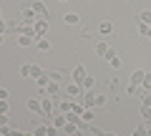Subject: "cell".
Here are the masks:
<instances>
[{
	"label": "cell",
	"instance_id": "52a82bcc",
	"mask_svg": "<svg viewBox=\"0 0 151 136\" xmlns=\"http://www.w3.org/2000/svg\"><path fill=\"white\" fill-rule=\"evenodd\" d=\"M50 124H53L55 129H63V126L68 124V119H65V114H53V119H50Z\"/></svg>",
	"mask_w": 151,
	"mask_h": 136
},
{
	"label": "cell",
	"instance_id": "30bf717a",
	"mask_svg": "<svg viewBox=\"0 0 151 136\" xmlns=\"http://www.w3.org/2000/svg\"><path fill=\"white\" fill-rule=\"evenodd\" d=\"M98 33H101V35H111V33H113V25H111V20H103L101 25H98Z\"/></svg>",
	"mask_w": 151,
	"mask_h": 136
},
{
	"label": "cell",
	"instance_id": "2e32d148",
	"mask_svg": "<svg viewBox=\"0 0 151 136\" xmlns=\"http://www.w3.org/2000/svg\"><path fill=\"white\" fill-rule=\"evenodd\" d=\"M108 50H111V48H108V43H98V45H96V53L101 55V58H106Z\"/></svg>",
	"mask_w": 151,
	"mask_h": 136
},
{
	"label": "cell",
	"instance_id": "e575fe53",
	"mask_svg": "<svg viewBox=\"0 0 151 136\" xmlns=\"http://www.w3.org/2000/svg\"><path fill=\"white\" fill-rule=\"evenodd\" d=\"M10 124V119H8V114H0V126H8Z\"/></svg>",
	"mask_w": 151,
	"mask_h": 136
},
{
	"label": "cell",
	"instance_id": "f546056e",
	"mask_svg": "<svg viewBox=\"0 0 151 136\" xmlns=\"http://www.w3.org/2000/svg\"><path fill=\"white\" fill-rule=\"evenodd\" d=\"M126 91H129L131 96H134V93H141L144 88H141V86H136V83H129V88H126Z\"/></svg>",
	"mask_w": 151,
	"mask_h": 136
},
{
	"label": "cell",
	"instance_id": "1f68e13d",
	"mask_svg": "<svg viewBox=\"0 0 151 136\" xmlns=\"http://www.w3.org/2000/svg\"><path fill=\"white\" fill-rule=\"evenodd\" d=\"M91 134H96V136H116V134H108V131H101V129H93V126H91Z\"/></svg>",
	"mask_w": 151,
	"mask_h": 136
},
{
	"label": "cell",
	"instance_id": "e0dca14e",
	"mask_svg": "<svg viewBox=\"0 0 151 136\" xmlns=\"http://www.w3.org/2000/svg\"><path fill=\"white\" fill-rule=\"evenodd\" d=\"M38 76H43V68L35 63H30V78H38Z\"/></svg>",
	"mask_w": 151,
	"mask_h": 136
},
{
	"label": "cell",
	"instance_id": "44dd1931",
	"mask_svg": "<svg viewBox=\"0 0 151 136\" xmlns=\"http://www.w3.org/2000/svg\"><path fill=\"white\" fill-rule=\"evenodd\" d=\"M93 83H96V81H93V76H86V78H83V83H81V86L86 88V91H91V88H93Z\"/></svg>",
	"mask_w": 151,
	"mask_h": 136
},
{
	"label": "cell",
	"instance_id": "7a4b0ae2",
	"mask_svg": "<svg viewBox=\"0 0 151 136\" xmlns=\"http://www.w3.org/2000/svg\"><path fill=\"white\" fill-rule=\"evenodd\" d=\"M33 33H35V40L38 38H45V33H48V20H43V18L35 20V23H33Z\"/></svg>",
	"mask_w": 151,
	"mask_h": 136
},
{
	"label": "cell",
	"instance_id": "8d00e7d4",
	"mask_svg": "<svg viewBox=\"0 0 151 136\" xmlns=\"http://www.w3.org/2000/svg\"><path fill=\"white\" fill-rule=\"evenodd\" d=\"M106 104V96H96V106H103Z\"/></svg>",
	"mask_w": 151,
	"mask_h": 136
},
{
	"label": "cell",
	"instance_id": "4316f807",
	"mask_svg": "<svg viewBox=\"0 0 151 136\" xmlns=\"http://www.w3.org/2000/svg\"><path fill=\"white\" fill-rule=\"evenodd\" d=\"M81 119H83V121H88V124H91V121H93V111H91V109H83Z\"/></svg>",
	"mask_w": 151,
	"mask_h": 136
},
{
	"label": "cell",
	"instance_id": "83f0119b",
	"mask_svg": "<svg viewBox=\"0 0 151 136\" xmlns=\"http://www.w3.org/2000/svg\"><path fill=\"white\" fill-rule=\"evenodd\" d=\"M139 20H141V23H149V25H151V10H144V13L139 15Z\"/></svg>",
	"mask_w": 151,
	"mask_h": 136
},
{
	"label": "cell",
	"instance_id": "d590c367",
	"mask_svg": "<svg viewBox=\"0 0 151 136\" xmlns=\"http://www.w3.org/2000/svg\"><path fill=\"white\" fill-rule=\"evenodd\" d=\"M8 96H10V93H8V88H0V101H8Z\"/></svg>",
	"mask_w": 151,
	"mask_h": 136
},
{
	"label": "cell",
	"instance_id": "7c38bea8",
	"mask_svg": "<svg viewBox=\"0 0 151 136\" xmlns=\"http://www.w3.org/2000/svg\"><path fill=\"white\" fill-rule=\"evenodd\" d=\"M65 25H78V23H81V18H78V13H65Z\"/></svg>",
	"mask_w": 151,
	"mask_h": 136
},
{
	"label": "cell",
	"instance_id": "74e56055",
	"mask_svg": "<svg viewBox=\"0 0 151 136\" xmlns=\"http://www.w3.org/2000/svg\"><path fill=\"white\" fill-rule=\"evenodd\" d=\"M55 134H58V129H55V126L50 124V126H48V136H55Z\"/></svg>",
	"mask_w": 151,
	"mask_h": 136
},
{
	"label": "cell",
	"instance_id": "5bb4252c",
	"mask_svg": "<svg viewBox=\"0 0 151 136\" xmlns=\"http://www.w3.org/2000/svg\"><path fill=\"white\" fill-rule=\"evenodd\" d=\"M33 35H18V45H23V48H28V45H33Z\"/></svg>",
	"mask_w": 151,
	"mask_h": 136
},
{
	"label": "cell",
	"instance_id": "cb8c5ba5",
	"mask_svg": "<svg viewBox=\"0 0 151 136\" xmlns=\"http://www.w3.org/2000/svg\"><path fill=\"white\" fill-rule=\"evenodd\" d=\"M108 63H111V68H121V58L119 55H111V58H106Z\"/></svg>",
	"mask_w": 151,
	"mask_h": 136
},
{
	"label": "cell",
	"instance_id": "f1b7e54d",
	"mask_svg": "<svg viewBox=\"0 0 151 136\" xmlns=\"http://www.w3.org/2000/svg\"><path fill=\"white\" fill-rule=\"evenodd\" d=\"M20 76H23V78H30V63L20 65Z\"/></svg>",
	"mask_w": 151,
	"mask_h": 136
},
{
	"label": "cell",
	"instance_id": "9c48e42d",
	"mask_svg": "<svg viewBox=\"0 0 151 136\" xmlns=\"http://www.w3.org/2000/svg\"><path fill=\"white\" fill-rule=\"evenodd\" d=\"M35 45H38V50H40V53H48V50H50V40H48V38H38Z\"/></svg>",
	"mask_w": 151,
	"mask_h": 136
},
{
	"label": "cell",
	"instance_id": "4dcf8cb0",
	"mask_svg": "<svg viewBox=\"0 0 151 136\" xmlns=\"http://www.w3.org/2000/svg\"><path fill=\"white\" fill-rule=\"evenodd\" d=\"M63 131H65V134H70V136H73L76 131H78V126H73V124H65V126H63Z\"/></svg>",
	"mask_w": 151,
	"mask_h": 136
},
{
	"label": "cell",
	"instance_id": "60d3db41",
	"mask_svg": "<svg viewBox=\"0 0 151 136\" xmlns=\"http://www.w3.org/2000/svg\"><path fill=\"white\" fill-rule=\"evenodd\" d=\"M60 3H65V0H60Z\"/></svg>",
	"mask_w": 151,
	"mask_h": 136
},
{
	"label": "cell",
	"instance_id": "ab89813d",
	"mask_svg": "<svg viewBox=\"0 0 151 136\" xmlns=\"http://www.w3.org/2000/svg\"><path fill=\"white\" fill-rule=\"evenodd\" d=\"M3 38H5V33H0V43H3Z\"/></svg>",
	"mask_w": 151,
	"mask_h": 136
},
{
	"label": "cell",
	"instance_id": "484cf974",
	"mask_svg": "<svg viewBox=\"0 0 151 136\" xmlns=\"http://www.w3.org/2000/svg\"><path fill=\"white\" fill-rule=\"evenodd\" d=\"M58 111H60V114H68V111H70V98L63 101V104H58Z\"/></svg>",
	"mask_w": 151,
	"mask_h": 136
},
{
	"label": "cell",
	"instance_id": "d6986e66",
	"mask_svg": "<svg viewBox=\"0 0 151 136\" xmlns=\"http://www.w3.org/2000/svg\"><path fill=\"white\" fill-rule=\"evenodd\" d=\"M141 106H151V91H141Z\"/></svg>",
	"mask_w": 151,
	"mask_h": 136
},
{
	"label": "cell",
	"instance_id": "d6a6232c",
	"mask_svg": "<svg viewBox=\"0 0 151 136\" xmlns=\"http://www.w3.org/2000/svg\"><path fill=\"white\" fill-rule=\"evenodd\" d=\"M45 91H48V93H50V96H53V93H55V91H58V83H55V81H50V83H48V88H45Z\"/></svg>",
	"mask_w": 151,
	"mask_h": 136
},
{
	"label": "cell",
	"instance_id": "ffe728a7",
	"mask_svg": "<svg viewBox=\"0 0 151 136\" xmlns=\"http://www.w3.org/2000/svg\"><path fill=\"white\" fill-rule=\"evenodd\" d=\"M33 134H35V136H48V126H43V124L35 126V129H33Z\"/></svg>",
	"mask_w": 151,
	"mask_h": 136
},
{
	"label": "cell",
	"instance_id": "7402d4cb",
	"mask_svg": "<svg viewBox=\"0 0 151 136\" xmlns=\"http://www.w3.org/2000/svg\"><path fill=\"white\" fill-rule=\"evenodd\" d=\"M141 88H144V91H151V73H146V76H144V81H141Z\"/></svg>",
	"mask_w": 151,
	"mask_h": 136
},
{
	"label": "cell",
	"instance_id": "f35d334b",
	"mask_svg": "<svg viewBox=\"0 0 151 136\" xmlns=\"http://www.w3.org/2000/svg\"><path fill=\"white\" fill-rule=\"evenodd\" d=\"M0 33H8V25L3 23V18H0Z\"/></svg>",
	"mask_w": 151,
	"mask_h": 136
},
{
	"label": "cell",
	"instance_id": "836d02e7",
	"mask_svg": "<svg viewBox=\"0 0 151 136\" xmlns=\"http://www.w3.org/2000/svg\"><path fill=\"white\" fill-rule=\"evenodd\" d=\"M8 111H10V104L8 101H0V114H8Z\"/></svg>",
	"mask_w": 151,
	"mask_h": 136
},
{
	"label": "cell",
	"instance_id": "4fadbf2b",
	"mask_svg": "<svg viewBox=\"0 0 151 136\" xmlns=\"http://www.w3.org/2000/svg\"><path fill=\"white\" fill-rule=\"evenodd\" d=\"M65 91H68V96L73 98V96H78V93L83 91V86H81V83H68V88H65Z\"/></svg>",
	"mask_w": 151,
	"mask_h": 136
},
{
	"label": "cell",
	"instance_id": "ac0fdd59",
	"mask_svg": "<svg viewBox=\"0 0 151 136\" xmlns=\"http://www.w3.org/2000/svg\"><path fill=\"white\" fill-rule=\"evenodd\" d=\"M35 81H38V86H40V88H48V83H50V78H48V73H43V76H38Z\"/></svg>",
	"mask_w": 151,
	"mask_h": 136
},
{
	"label": "cell",
	"instance_id": "3957f363",
	"mask_svg": "<svg viewBox=\"0 0 151 136\" xmlns=\"http://www.w3.org/2000/svg\"><path fill=\"white\" fill-rule=\"evenodd\" d=\"M40 109H43V114H40V116H45V119H53V101H50L48 96L40 98Z\"/></svg>",
	"mask_w": 151,
	"mask_h": 136
},
{
	"label": "cell",
	"instance_id": "603a6c76",
	"mask_svg": "<svg viewBox=\"0 0 151 136\" xmlns=\"http://www.w3.org/2000/svg\"><path fill=\"white\" fill-rule=\"evenodd\" d=\"M134 136H149V126H146V124H141L139 129L134 131Z\"/></svg>",
	"mask_w": 151,
	"mask_h": 136
},
{
	"label": "cell",
	"instance_id": "5b68a950",
	"mask_svg": "<svg viewBox=\"0 0 151 136\" xmlns=\"http://www.w3.org/2000/svg\"><path fill=\"white\" fill-rule=\"evenodd\" d=\"M25 109L33 111V114H43V109H40V101H38V98H28V101H25Z\"/></svg>",
	"mask_w": 151,
	"mask_h": 136
},
{
	"label": "cell",
	"instance_id": "8992f818",
	"mask_svg": "<svg viewBox=\"0 0 151 136\" xmlns=\"http://www.w3.org/2000/svg\"><path fill=\"white\" fill-rule=\"evenodd\" d=\"M88 73H86V68L83 65H76L73 68V83H83V78H86Z\"/></svg>",
	"mask_w": 151,
	"mask_h": 136
},
{
	"label": "cell",
	"instance_id": "ba28073f",
	"mask_svg": "<svg viewBox=\"0 0 151 136\" xmlns=\"http://www.w3.org/2000/svg\"><path fill=\"white\" fill-rule=\"evenodd\" d=\"M83 109H96V96H93V91H86V96H83Z\"/></svg>",
	"mask_w": 151,
	"mask_h": 136
},
{
	"label": "cell",
	"instance_id": "d4e9b609",
	"mask_svg": "<svg viewBox=\"0 0 151 136\" xmlns=\"http://www.w3.org/2000/svg\"><path fill=\"white\" fill-rule=\"evenodd\" d=\"M48 78H50V81H55V83H58L60 78H63V73H60V71H48Z\"/></svg>",
	"mask_w": 151,
	"mask_h": 136
},
{
	"label": "cell",
	"instance_id": "277c9868",
	"mask_svg": "<svg viewBox=\"0 0 151 136\" xmlns=\"http://www.w3.org/2000/svg\"><path fill=\"white\" fill-rule=\"evenodd\" d=\"M35 15H38V13L33 10V8H23V13H20V18H23V23H30V25H33V23L38 20Z\"/></svg>",
	"mask_w": 151,
	"mask_h": 136
},
{
	"label": "cell",
	"instance_id": "8fae6325",
	"mask_svg": "<svg viewBox=\"0 0 151 136\" xmlns=\"http://www.w3.org/2000/svg\"><path fill=\"white\" fill-rule=\"evenodd\" d=\"M144 76H146V71H141V68H139V71H134V73H131V81H129V83H136V86H141Z\"/></svg>",
	"mask_w": 151,
	"mask_h": 136
},
{
	"label": "cell",
	"instance_id": "6da1fadb",
	"mask_svg": "<svg viewBox=\"0 0 151 136\" xmlns=\"http://www.w3.org/2000/svg\"><path fill=\"white\" fill-rule=\"evenodd\" d=\"M30 8H33V10H35V13H38L40 18H43V20H48V23L53 20V10H50V8H45L43 3H33Z\"/></svg>",
	"mask_w": 151,
	"mask_h": 136
},
{
	"label": "cell",
	"instance_id": "9a60e30c",
	"mask_svg": "<svg viewBox=\"0 0 151 136\" xmlns=\"http://www.w3.org/2000/svg\"><path fill=\"white\" fill-rule=\"evenodd\" d=\"M141 119L146 124H151V106H141Z\"/></svg>",
	"mask_w": 151,
	"mask_h": 136
}]
</instances>
